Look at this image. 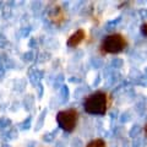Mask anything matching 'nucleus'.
I'll return each instance as SVG.
<instances>
[{
  "instance_id": "nucleus-3",
  "label": "nucleus",
  "mask_w": 147,
  "mask_h": 147,
  "mask_svg": "<svg viewBox=\"0 0 147 147\" xmlns=\"http://www.w3.org/2000/svg\"><path fill=\"white\" fill-rule=\"evenodd\" d=\"M80 114L76 109L70 108L66 110H60L57 114V123L61 130L66 132H72L77 126Z\"/></svg>"
},
{
  "instance_id": "nucleus-1",
  "label": "nucleus",
  "mask_w": 147,
  "mask_h": 147,
  "mask_svg": "<svg viewBox=\"0 0 147 147\" xmlns=\"http://www.w3.org/2000/svg\"><path fill=\"white\" fill-rule=\"evenodd\" d=\"M84 108L91 115H104L109 108V96L103 91L94 92L85 99Z\"/></svg>"
},
{
  "instance_id": "nucleus-5",
  "label": "nucleus",
  "mask_w": 147,
  "mask_h": 147,
  "mask_svg": "<svg viewBox=\"0 0 147 147\" xmlns=\"http://www.w3.org/2000/svg\"><path fill=\"white\" fill-rule=\"evenodd\" d=\"M49 18H50V21L53 22V24L55 25H61L63 22H65L66 21V12L64 11V9L60 6V5H58V6H55V9L49 13Z\"/></svg>"
},
{
  "instance_id": "nucleus-2",
  "label": "nucleus",
  "mask_w": 147,
  "mask_h": 147,
  "mask_svg": "<svg viewBox=\"0 0 147 147\" xmlns=\"http://www.w3.org/2000/svg\"><path fill=\"white\" fill-rule=\"evenodd\" d=\"M127 47V39L121 33L108 34L102 40L100 52L103 54H118L125 50Z\"/></svg>"
},
{
  "instance_id": "nucleus-8",
  "label": "nucleus",
  "mask_w": 147,
  "mask_h": 147,
  "mask_svg": "<svg viewBox=\"0 0 147 147\" xmlns=\"http://www.w3.org/2000/svg\"><path fill=\"white\" fill-rule=\"evenodd\" d=\"M145 134H146V136H147V124L145 125Z\"/></svg>"
},
{
  "instance_id": "nucleus-4",
  "label": "nucleus",
  "mask_w": 147,
  "mask_h": 147,
  "mask_svg": "<svg viewBox=\"0 0 147 147\" xmlns=\"http://www.w3.org/2000/svg\"><path fill=\"white\" fill-rule=\"evenodd\" d=\"M85 38H86V31L84 28H79L67 38L66 44H67V47H70V48H76L84 42Z\"/></svg>"
},
{
  "instance_id": "nucleus-7",
  "label": "nucleus",
  "mask_w": 147,
  "mask_h": 147,
  "mask_svg": "<svg viewBox=\"0 0 147 147\" xmlns=\"http://www.w3.org/2000/svg\"><path fill=\"white\" fill-rule=\"evenodd\" d=\"M141 33L145 37H147V22H145V24L141 26Z\"/></svg>"
},
{
  "instance_id": "nucleus-6",
  "label": "nucleus",
  "mask_w": 147,
  "mask_h": 147,
  "mask_svg": "<svg viewBox=\"0 0 147 147\" xmlns=\"http://www.w3.org/2000/svg\"><path fill=\"white\" fill-rule=\"evenodd\" d=\"M86 147H107V144H105V141L103 139H94V140H91L86 145Z\"/></svg>"
}]
</instances>
